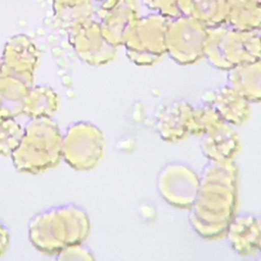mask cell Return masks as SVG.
I'll list each match as a JSON object with an SVG mask.
<instances>
[{"mask_svg":"<svg viewBox=\"0 0 261 261\" xmlns=\"http://www.w3.org/2000/svg\"><path fill=\"white\" fill-rule=\"evenodd\" d=\"M0 76H2V59H0Z\"/></svg>","mask_w":261,"mask_h":261,"instance_id":"obj_20","label":"cell"},{"mask_svg":"<svg viewBox=\"0 0 261 261\" xmlns=\"http://www.w3.org/2000/svg\"><path fill=\"white\" fill-rule=\"evenodd\" d=\"M260 0H233L227 23L239 31L259 30Z\"/></svg>","mask_w":261,"mask_h":261,"instance_id":"obj_14","label":"cell"},{"mask_svg":"<svg viewBox=\"0 0 261 261\" xmlns=\"http://www.w3.org/2000/svg\"><path fill=\"white\" fill-rule=\"evenodd\" d=\"M168 18L151 14L136 19L124 33L123 42L130 60L137 64H151L167 53Z\"/></svg>","mask_w":261,"mask_h":261,"instance_id":"obj_4","label":"cell"},{"mask_svg":"<svg viewBox=\"0 0 261 261\" xmlns=\"http://www.w3.org/2000/svg\"><path fill=\"white\" fill-rule=\"evenodd\" d=\"M143 3L150 10L157 11L166 18H177L181 15L178 0H143Z\"/></svg>","mask_w":261,"mask_h":261,"instance_id":"obj_18","label":"cell"},{"mask_svg":"<svg viewBox=\"0 0 261 261\" xmlns=\"http://www.w3.org/2000/svg\"><path fill=\"white\" fill-rule=\"evenodd\" d=\"M233 0H178L181 15L201 23L206 29H214L227 23Z\"/></svg>","mask_w":261,"mask_h":261,"instance_id":"obj_10","label":"cell"},{"mask_svg":"<svg viewBox=\"0 0 261 261\" xmlns=\"http://www.w3.org/2000/svg\"><path fill=\"white\" fill-rule=\"evenodd\" d=\"M259 35L254 31H208L205 55L215 67L232 70L259 61Z\"/></svg>","mask_w":261,"mask_h":261,"instance_id":"obj_3","label":"cell"},{"mask_svg":"<svg viewBox=\"0 0 261 261\" xmlns=\"http://www.w3.org/2000/svg\"><path fill=\"white\" fill-rule=\"evenodd\" d=\"M97 15L105 36L113 45H121L127 28L137 19L136 0H96Z\"/></svg>","mask_w":261,"mask_h":261,"instance_id":"obj_9","label":"cell"},{"mask_svg":"<svg viewBox=\"0 0 261 261\" xmlns=\"http://www.w3.org/2000/svg\"><path fill=\"white\" fill-rule=\"evenodd\" d=\"M11 156L15 168L25 172L36 173L55 167L62 156V137L58 125L50 118L31 121Z\"/></svg>","mask_w":261,"mask_h":261,"instance_id":"obj_2","label":"cell"},{"mask_svg":"<svg viewBox=\"0 0 261 261\" xmlns=\"http://www.w3.org/2000/svg\"><path fill=\"white\" fill-rule=\"evenodd\" d=\"M9 243H10L9 231H8V228L3 222H0V257L5 254L8 247H9Z\"/></svg>","mask_w":261,"mask_h":261,"instance_id":"obj_19","label":"cell"},{"mask_svg":"<svg viewBox=\"0 0 261 261\" xmlns=\"http://www.w3.org/2000/svg\"><path fill=\"white\" fill-rule=\"evenodd\" d=\"M208 29L195 19L179 15L169 24L167 51L182 64L196 62L205 55Z\"/></svg>","mask_w":261,"mask_h":261,"instance_id":"obj_5","label":"cell"},{"mask_svg":"<svg viewBox=\"0 0 261 261\" xmlns=\"http://www.w3.org/2000/svg\"><path fill=\"white\" fill-rule=\"evenodd\" d=\"M58 107V96L51 88L44 86L32 87L25 99L23 113L38 118H50Z\"/></svg>","mask_w":261,"mask_h":261,"instance_id":"obj_13","label":"cell"},{"mask_svg":"<svg viewBox=\"0 0 261 261\" xmlns=\"http://www.w3.org/2000/svg\"><path fill=\"white\" fill-rule=\"evenodd\" d=\"M215 106L217 111L221 112L222 116L230 119L231 117L246 116L249 111L247 100L236 93L232 87L222 88L215 95Z\"/></svg>","mask_w":261,"mask_h":261,"instance_id":"obj_16","label":"cell"},{"mask_svg":"<svg viewBox=\"0 0 261 261\" xmlns=\"http://www.w3.org/2000/svg\"><path fill=\"white\" fill-rule=\"evenodd\" d=\"M102 134L95 125L79 122L71 125L62 138V154L69 165L80 170L91 169L100 159Z\"/></svg>","mask_w":261,"mask_h":261,"instance_id":"obj_6","label":"cell"},{"mask_svg":"<svg viewBox=\"0 0 261 261\" xmlns=\"http://www.w3.org/2000/svg\"><path fill=\"white\" fill-rule=\"evenodd\" d=\"M37 60L38 53L32 40L23 34L15 35L5 46L2 74L18 79L32 88Z\"/></svg>","mask_w":261,"mask_h":261,"instance_id":"obj_8","label":"cell"},{"mask_svg":"<svg viewBox=\"0 0 261 261\" xmlns=\"http://www.w3.org/2000/svg\"><path fill=\"white\" fill-rule=\"evenodd\" d=\"M230 82L234 91L245 99L258 101L260 98L259 61L232 69Z\"/></svg>","mask_w":261,"mask_h":261,"instance_id":"obj_12","label":"cell"},{"mask_svg":"<svg viewBox=\"0 0 261 261\" xmlns=\"http://www.w3.org/2000/svg\"><path fill=\"white\" fill-rule=\"evenodd\" d=\"M56 18L70 28L91 19L94 11L93 0H53Z\"/></svg>","mask_w":261,"mask_h":261,"instance_id":"obj_15","label":"cell"},{"mask_svg":"<svg viewBox=\"0 0 261 261\" xmlns=\"http://www.w3.org/2000/svg\"><path fill=\"white\" fill-rule=\"evenodd\" d=\"M30 87L20 80L0 76V119H13L23 113Z\"/></svg>","mask_w":261,"mask_h":261,"instance_id":"obj_11","label":"cell"},{"mask_svg":"<svg viewBox=\"0 0 261 261\" xmlns=\"http://www.w3.org/2000/svg\"><path fill=\"white\" fill-rule=\"evenodd\" d=\"M70 42L80 58L88 64L101 65L116 57L117 46L105 36L99 22L92 19L71 28Z\"/></svg>","mask_w":261,"mask_h":261,"instance_id":"obj_7","label":"cell"},{"mask_svg":"<svg viewBox=\"0 0 261 261\" xmlns=\"http://www.w3.org/2000/svg\"><path fill=\"white\" fill-rule=\"evenodd\" d=\"M24 130L13 119H0V154L11 156L19 146Z\"/></svg>","mask_w":261,"mask_h":261,"instance_id":"obj_17","label":"cell"},{"mask_svg":"<svg viewBox=\"0 0 261 261\" xmlns=\"http://www.w3.org/2000/svg\"><path fill=\"white\" fill-rule=\"evenodd\" d=\"M88 234V219L77 207H59L34 217L30 238L43 251H62L83 242Z\"/></svg>","mask_w":261,"mask_h":261,"instance_id":"obj_1","label":"cell"}]
</instances>
